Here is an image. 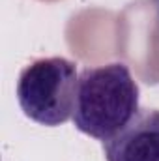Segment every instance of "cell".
Returning a JSON list of instances; mask_svg holds the SVG:
<instances>
[{
	"label": "cell",
	"instance_id": "2",
	"mask_svg": "<svg viewBox=\"0 0 159 161\" xmlns=\"http://www.w3.org/2000/svg\"><path fill=\"white\" fill-rule=\"evenodd\" d=\"M77 64L64 56L30 62L17 80L21 111L41 125L56 127L73 116L77 96Z\"/></svg>",
	"mask_w": 159,
	"mask_h": 161
},
{
	"label": "cell",
	"instance_id": "3",
	"mask_svg": "<svg viewBox=\"0 0 159 161\" xmlns=\"http://www.w3.org/2000/svg\"><path fill=\"white\" fill-rule=\"evenodd\" d=\"M105 161H159V111L139 109L123 129L103 141Z\"/></svg>",
	"mask_w": 159,
	"mask_h": 161
},
{
	"label": "cell",
	"instance_id": "1",
	"mask_svg": "<svg viewBox=\"0 0 159 161\" xmlns=\"http://www.w3.org/2000/svg\"><path fill=\"white\" fill-rule=\"evenodd\" d=\"M140 103V88L129 66L111 62L82 69L77 82L73 125L80 133L107 141L127 125Z\"/></svg>",
	"mask_w": 159,
	"mask_h": 161
}]
</instances>
